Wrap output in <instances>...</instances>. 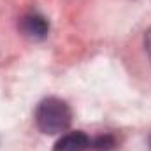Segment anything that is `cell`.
Here are the masks:
<instances>
[{"mask_svg":"<svg viewBox=\"0 0 151 151\" xmlns=\"http://www.w3.org/2000/svg\"><path fill=\"white\" fill-rule=\"evenodd\" d=\"M70 121H72V111L69 104L56 97L44 99L35 109V123L39 130L44 134L49 135L62 134L70 127Z\"/></svg>","mask_w":151,"mask_h":151,"instance_id":"obj_1","label":"cell"},{"mask_svg":"<svg viewBox=\"0 0 151 151\" xmlns=\"http://www.w3.org/2000/svg\"><path fill=\"white\" fill-rule=\"evenodd\" d=\"M18 27H19L21 35L30 40H42L49 34V23L39 12H28V14L21 16Z\"/></svg>","mask_w":151,"mask_h":151,"instance_id":"obj_2","label":"cell"},{"mask_svg":"<svg viewBox=\"0 0 151 151\" xmlns=\"http://www.w3.org/2000/svg\"><path fill=\"white\" fill-rule=\"evenodd\" d=\"M90 148L91 139L81 130L62 135V139H58V142L55 144V151H86Z\"/></svg>","mask_w":151,"mask_h":151,"instance_id":"obj_3","label":"cell"},{"mask_svg":"<svg viewBox=\"0 0 151 151\" xmlns=\"http://www.w3.org/2000/svg\"><path fill=\"white\" fill-rule=\"evenodd\" d=\"M91 148L97 151H113L116 148V139L111 134L106 135H99L95 139H91Z\"/></svg>","mask_w":151,"mask_h":151,"instance_id":"obj_4","label":"cell"},{"mask_svg":"<svg viewBox=\"0 0 151 151\" xmlns=\"http://www.w3.org/2000/svg\"><path fill=\"white\" fill-rule=\"evenodd\" d=\"M144 46H146L148 56H150V60H151V28L146 32V37H144Z\"/></svg>","mask_w":151,"mask_h":151,"instance_id":"obj_5","label":"cell"},{"mask_svg":"<svg viewBox=\"0 0 151 151\" xmlns=\"http://www.w3.org/2000/svg\"><path fill=\"white\" fill-rule=\"evenodd\" d=\"M148 142H150V150H151V135H150V139H148Z\"/></svg>","mask_w":151,"mask_h":151,"instance_id":"obj_6","label":"cell"}]
</instances>
